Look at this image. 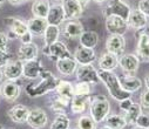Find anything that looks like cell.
<instances>
[{
    "label": "cell",
    "instance_id": "cell-40",
    "mask_svg": "<svg viewBox=\"0 0 149 129\" xmlns=\"http://www.w3.org/2000/svg\"><path fill=\"white\" fill-rule=\"evenodd\" d=\"M11 61V54L7 51H0V68L5 67Z\"/></svg>",
    "mask_w": 149,
    "mask_h": 129
},
{
    "label": "cell",
    "instance_id": "cell-6",
    "mask_svg": "<svg viewBox=\"0 0 149 129\" xmlns=\"http://www.w3.org/2000/svg\"><path fill=\"white\" fill-rule=\"evenodd\" d=\"M104 26L110 35H123L129 28L127 21L116 15L106 17Z\"/></svg>",
    "mask_w": 149,
    "mask_h": 129
},
{
    "label": "cell",
    "instance_id": "cell-20",
    "mask_svg": "<svg viewBox=\"0 0 149 129\" xmlns=\"http://www.w3.org/2000/svg\"><path fill=\"white\" fill-rule=\"evenodd\" d=\"M84 26L79 20H68L62 29L65 38L67 39H77L84 33Z\"/></svg>",
    "mask_w": 149,
    "mask_h": 129
},
{
    "label": "cell",
    "instance_id": "cell-55",
    "mask_svg": "<svg viewBox=\"0 0 149 129\" xmlns=\"http://www.w3.org/2000/svg\"><path fill=\"white\" fill-rule=\"evenodd\" d=\"M26 1H29V0H26Z\"/></svg>",
    "mask_w": 149,
    "mask_h": 129
},
{
    "label": "cell",
    "instance_id": "cell-50",
    "mask_svg": "<svg viewBox=\"0 0 149 129\" xmlns=\"http://www.w3.org/2000/svg\"><path fill=\"white\" fill-rule=\"evenodd\" d=\"M130 129H146V128H141V127H137V126H133Z\"/></svg>",
    "mask_w": 149,
    "mask_h": 129
},
{
    "label": "cell",
    "instance_id": "cell-34",
    "mask_svg": "<svg viewBox=\"0 0 149 129\" xmlns=\"http://www.w3.org/2000/svg\"><path fill=\"white\" fill-rule=\"evenodd\" d=\"M142 113V107L140 103H136V102H133L132 106L125 112V119H126V122L127 124L129 126H134L137 117L140 116V114Z\"/></svg>",
    "mask_w": 149,
    "mask_h": 129
},
{
    "label": "cell",
    "instance_id": "cell-16",
    "mask_svg": "<svg viewBox=\"0 0 149 129\" xmlns=\"http://www.w3.org/2000/svg\"><path fill=\"white\" fill-rule=\"evenodd\" d=\"M22 61L21 60H11L5 67H4V76L6 80H18L22 76Z\"/></svg>",
    "mask_w": 149,
    "mask_h": 129
},
{
    "label": "cell",
    "instance_id": "cell-23",
    "mask_svg": "<svg viewBox=\"0 0 149 129\" xmlns=\"http://www.w3.org/2000/svg\"><path fill=\"white\" fill-rule=\"evenodd\" d=\"M29 109L24 105H15L8 110V117L15 123H26Z\"/></svg>",
    "mask_w": 149,
    "mask_h": 129
},
{
    "label": "cell",
    "instance_id": "cell-51",
    "mask_svg": "<svg viewBox=\"0 0 149 129\" xmlns=\"http://www.w3.org/2000/svg\"><path fill=\"white\" fill-rule=\"evenodd\" d=\"M0 129H15V128H13V127H10V128H4L3 126H0Z\"/></svg>",
    "mask_w": 149,
    "mask_h": 129
},
{
    "label": "cell",
    "instance_id": "cell-45",
    "mask_svg": "<svg viewBox=\"0 0 149 129\" xmlns=\"http://www.w3.org/2000/svg\"><path fill=\"white\" fill-rule=\"evenodd\" d=\"M8 1H10V4L17 6V5H21V4H24L26 0H8Z\"/></svg>",
    "mask_w": 149,
    "mask_h": 129
},
{
    "label": "cell",
    "instance_id": "cell-29",
    "mask_svg": "<svg viewBox=\"0 0 149 129\" xmlns=\"http://www.w3.org/2000/svg\"><path fill=\"white\" fill-rule=\"evenodd\" d=\"M55 92L58 95H60L61 98L68 100L69 102L72 101V99L74 98V86L66 80H59V83L55 88Z\"/></svg>",
    "mask_w": 149,
    "mask_h": 129
},
{
    "label": "cell",
    "instance_id": "cell-26",
    "mask_svg": "<svg viewBox=\"0 0 149 129\" xmlns=\"http://www.w3.org/2000/svg\"><path fill=\"white\" fill-rule=\"evenodd\" d=\"M99 67L102 70H110L113 72L119 67V56L110 54V53H104L100 56L99 59Z\"/></svg>",
    "mask_w": 149,
    "mask_h": 129
},
{
    "label": "cell",
    "instance_id": "cell-13",
    "mask_svg": "<svg viewBox=\"0 0 149 129\" xmlns=\"http://www.w3.org/2000/svg\"><path fill=\"white\" fill-rule=\"evenodd\" d=\"M106 50L108 53L121 56L126 50V39L123 35H110L106 41Z\"/></svg>",
    "mask_w": 149,
    "mask_h": 129
},
{
    "label": "cell",
    "instance_id": "cell-53",
    "mask_svg": "<svg viewBox=\"0 0 149 129\" xmlns=\"http://www.w3.org/2000/svg\"><path fill=\"white\" fill-rule=\"evenodd\" d=\"M101 129H110V128H108V127H106V126H103Z\"/></svg>",
    "mask_w": 149,
    "mask_h": 129
},
{
    "label": "cell",
    "instance_id": "cell-44",
    "mask_svg": "<svg viewBox=\"0 0 149 129\" xmlns=\"http://www.w3.org/2000/svg\"><path fill=\"white\" fill-rule=\"evenodd\" d=\"M20 39V41L22 42V44H29V42H32V40H33V34L28 31L27 33H25L22 36H20L19 38Z\"/></svg>",
    "mask_w": 149,
    "mask_h": 129
},
{
    "label": "cell",
    "instance_id": "cell-21",
    "mask_svg": "<svg viewBox=\"0 0 149 129\" xmlns=\"http://www.w3.org/2000/svg\"><path fill=\"white\" fill-rule=\"evenodd\" d=\"M39 55V48L34 42H29V44H22L18 51V59L21 61H27V60H33L36 59Z\"/></svg>",
    "mask_w": 149,
    "mask_h": 129
},
{
    "label": "cell",
    "instance_id": "cell-18",
    "mask_svg": "<svg viewBox=\"0 0 149 129\" xmlns=\"http://www.w3.org/2000/svg\"><path fill=\"white\" fill-rule=\"evenodd\" d=\"M120 84H121V88L127 92V93H135L139 89H141L142 87V82L139 77H136L135 75H123L121 77H119Z\"/></svg>",
    "mask_w": 149,
    "mask_h": 129
},
{
    "label": "cell",
    "instance_id": "cell-14",
    "mask_svg": "<svg viewBox=\"0 0 149 129\" xmlns=\"http://www.w3.org/2000/svg\"><path fill=\"white\" fill-rule=\"evenodd\" d=\"M62 7L66 20H78L84 12V7L78 3V0H62Z\"/></svg>",
    "mask_w": 149,
    "mask_h": 129
},
{
    "label": "cell",
    "instance_id": "cell-46",
    "mask_svg": "<svg viewBox=\"0 0 149 129\" xmlns=\"http://www.w3.org/2000/svg\"><path fill=\"white\" fill-rule=\"evenodd\" d=\"M89 1H91V0H78V3H79L84 8L89 4Z\"/></svg>",
    "mask_w": 149,
    "mask_h": 129
},
{
    "label": "cell",
    "instance_id": "cell-41",
    "mask_svg": "<svg viewBox=\"0 0 149 129\" xmlns=\"http://www.w3.org/2000/svg\"><path fill=\"white\" fill-rule=\"evenodd\" d=\"M140 105L142 108L149 109V89L144 91L142 93V95L140 96Z\"/></svg>",
    "mask_w": 149,
    "mask_h": 129
},
{
    "label": "cell",
    "instance_id": "cell-24",
    "mask_svg": "<svg viewBox=\"0 0 149 129\" xmlns=\"http://www.w3.org/2000/svg\"><path fill=\"white\" fill-rule=\"evenodd\" d=\"M91 95H74V98L70 101L72 113L73 114H81V113H84L89 107Z\"/></svg>",
    "mask_w": 149,
    "mask_h": 129
},
{
    "label": "cell",
    "instance_id": "cell-56",
    "mask_svg": "<svg viewBox=\"0 0 149 129\" xmlns=\"http://www.w3.org/2000/svg\"><path fill=\"white\" fill-rule=\"evenodd\" d=\"M148 24H149V22H148Z\"/></svg>",
    "mask_w": 149,
    "mask_h": 129
},
{
    "label": "cell",
    "instance_id": "cell-33",
    "mask_svg": "<svg viewBox=\"0 0 149 129\" xmlns=\"http://www.w3.org/2000/svg\"><path fill=\"white\" fill-rule=\"evenodd\" d=\"M42 36H44L45 46H51L52 44H54V42L59 41V36H60V28H59V26L48 25Z\"/></svg>",
    "mask_w": 149,
    "mask_h": 129
},
{
    "label": "cell",
    "instance_id": "cell-25",
    "mask_svg": "<svg viewBox=\"0 0 149 129\" xmlns=\"http://www.w3.org/2000/svg\"><path fill=\"white\" fill-rule=\"evenodd\" d=\"M4 21L10 27V31L17 35V38H20L25 33L28 32L27 22L22 21L21 19H18V18H6Z\"/></svg>",
    "mask_w": 149,
    "mask_h": 129
},
{
    "label": "cell",
    "instance_id": "cell-27",
    "mask_svg": "<svg viewBox=\"0 0 149 129\" xmlns=\"http://www.w3.org/2000/svg\"><path fill=\"white\" fill-rule=\"evenodd\" d=\"M47 26H48V22L44 18H32L27 22L28 31L33 35H39V36H42L44 35Z\"/></svg>",
    "mask_w": 149,
    "mask_h": 129
},
{
    "label": "cell",
    "instance_id": "cell-2",
    "mask_svg": "<svg viewBox=\"0 0 149 129\" xmlns=\"http://www.w3.org/2000/svg\"><path fill=\"white\" fill-rule=\"evenodd\" d=\"M97 75H99L100 81L104 84V87L107 88V91L110 94V96L113 98V99H115L116 101L120 102L122 100H126V99L132 98V94L130 93H127V92H125L121 88L119 77L113 72L100 69V70H97Z\"/></svg>",
    "mask_w": 149,
    "mask_h": 129
},
{
    "label": "cell",
    "instance_id": "cell-28",
    "mask_svg": "<svg viewBox=\"0 0 149 129\" xmlns=\"http://www.w3.org/2000/svg\"><path fill=\"white\" fill-rule=\"evenodd\" d=\"M51 8L49 0H34L32 5V14L34 18H47L48 11Z\"/></svg>",
    "mask_w": 149,
    "mask_h": 129
},
{
    "label": "cell",
    "instance_id": "cell-43",
    "mask_svg": "<svg viewBox=\"0 0 149 129\" xmlns=\"http://www.w3.org/2000/svg\"><path fill=\"white\" fill-rule=\"evenodd\" d=\"M132 103H133V100L129 98V99H126V100H122V101H120V103H119V106H120V108L123 110V112H126L130 106H132Z\"/></svg>",
    "mask_w": 149,
    "mask_h": 129
},
{
    "label": "cell",
    "instance_id": "cell-9",
    "mask_svg": "<svg viewBox=\"0 0 149 129\" xmlns=\"http://www.w3.org/2000/svg\"><path fill=\"white\" fill-rule=\"evenodd\" d=\"M47 122H48V115L41 108H34L29 110V114L26 121V123L33 129H42L44 127H46Z\"/></svg>",
    "mask_w": 149,
    "mask_h": 129
},
{
    "label": "cell",
    "instance_id": "cell-30",
    "mask_svg": "<svg viewBox=\"0 0 149 129\" xmlns=\"http://www.w3.org/2000/svg\"><path fill=\"white\" fill-rule=\"evenodd\" d=\"M80 45L87 48L94 50L99 44V35L94 31H84V33L79 38Z\"/></svg>",
    "mask_w": 149,
    "mask_h": 129
},
{
    "label": "cell",
    "instance_id": "cell-36",
    "mask_svg": "<svg viewBox=\"0 0 149 129\" xmlns=\"http://www.w3.org/2000/svg\"><path fill=\"white\" fill-rule=\"evenodd\" d=\"M78 129H96V123L91 116L82 115L78 120Z\"/></svg>",
    "mask_w": 149,
    "mask_h": 129
},
{
    "label": "cell",
    "instance_id": "cell-52",
    "mask_svg": "<svg viewBox=\"0 0 149 129\" xmlns=\"http://www.w3.org/2000/svg\"><path fill=\"white\" fill-rule=\"evenodd\" d=\"M5 1H6V0H0V5H3Z\"/></svg>",
    "mask_w": 149,
    "mask_h": 129
},
{
    "label": "cell",
    "instance_id": "cell-22",
    "mask_svg": "<svg viewBox=\"0 0 149 129\" xmlns=\"http://www.w3.org/2000/svg\"><path fill=\"white\" fill-rule=\"evenodd\" d=\"M56 65V69L59 70L60 74L65 75V76H69L72 74L75 73L77 68H78V62L74 60V58H65V59H60L55 62Z\"/></svg>",
    "mask_w": 149,
    "mask_h": 129
},
{
    "label": "cell",
    "instance_id": "cell-1",
    "mask_svg": "<svg viewBox=\"0 0 149 129\" xmlns=\"http://www.w3.org/2000/svg\"><path fill=\"white\" fill-rule=\"evenodd\" d=\"M40 82L39 83H28L25 91L27 96L29 98H38V96H42L47 93L54 92L56 86L59 83V79L54 76V74L49 70L44 69L40 73Z\"/></svg>",
    "mask_w": 149,
    "mask_h": 129
},
{
    "label": "cell",
    "instance_id": "cell-37",
    "mask_svg": "<svg viewBox=\"0 0 149 129\" xmlns=\"http://www.w3.org/2000/svg\"><path fill=\"white\" fill-rule=\"evenodd\" d=\"M92 86L88 82H78L74 86V95H91Z\"/></svg>",
    "mask_w": 149,
    "mask_h": 129
},
{
    "label": "cell",
    "instance_id": "cell-32",
    "mask_svg": "<svg viewBox=\"0 0 149 129\" xmlns=\"http://www.w3.org/2000/svg\"><path fill=\"white\" fill-rule=\"evenodd\" d=\"M69 103L70 102L68 100L61 98L56 93H54V95L51 98V109L55 114H65V110H66V108L68 107Z\"/></svg>",
    "mask_w": 149,
    "mask_h": 129
},
{
    "label": "cell",
    "instance_id": "cell-7",
    "mask_svg": "<svg viewBox=\"0 0 149 129\" xmlns=\"http://www.w3.org/2000/svg\"><path fill=\"white\" fill-rule=\"evenodd\" d=\"M75 76L79 82H88V83H93V84H96L100 82L97 70L92 63L78 66V68L75 70Z\"/></svg>",
    "mask_w": 149,
    "mask_h": 129
},
{
    "label": "cell",
    "instance_id": "cell-4",
    "mask_svg": "<svg viewBox=\"0 0 149 129\" xmlns=\"http://www.w3.org/2000/svg\"><path fill=\"white\" fill-rule=\"evenodd\" d=\"M130 11H132L130 6L128 4H126L123 0H110L103 12V14H104V17L116 15L127 21L128 17L130 14Z\"/></svg>",
    "mask_w": 149,
    "mask_h": 129
},
{
    "label": "cell",
    "instance_id": "cell-42",
    "mask_svg": "<svg viewBox=\"0 0 149 129\" xmlns=\"http://www.w3.org/2000/svg\"><path fill=\"white\" fill-rule=\"evenodd\" d=\"M8 36L6 33L0 32V51H7V44H8Z\"/></svg>",
    "mask_w": 149,
    "mask_h": 129
},
{
    "label": "cell",
    "instance_id": "cell-17",
    "mask_svg": "<svg viewBox=\"0 0 149 129\" xmlns=\"http://www.w3.org/2000/svg\"><path fill=\"white\" fill-rule=\"evenodd\" d=\"M148 17H146L141 11H139L137 8L132 10L130 14L127 19V24L128 27L134 28V29H143L146 28V26L148 25Z\"/></svg>",
    "mask_w": 149,
    "mask_h": 129
},
{
    "label": "cell",
    "instance_id": "cell-35",
    "mask_svg": "<svg viewBox=\"0 0 149 129\" xmlns=\"http://www.w3.org/2000/svg\"><path fill=\"white\" fill-rule=\"evenodd\" d=\"M70 121L66 114H56L49 129H69Z\"/></svg>",
    "mask_w": 149,
    "mask_h": 129
},
{
    "label": "cell",
    "instance_id": "cell-3",
    "mask_svg": "<svg viewBox=\"0 0 149 129\" xmlns=\"http://www.w3.org/2000/svg\"><path fill=\"white\" fill-rule=\"evenodd\" d=\"M89 112H91V117L94 120L96 124L103 122L110 112V103L108 99L101 94L91 95Z\"/></svg>",
    "mask_w": 149,
    "mask_h": 129
},
{
    "label": "cell",
    "instance_id": "cell-10",
    "mask_svg": "<svg viewBox=\"0 0 149 129\" xmlns=\"http://www.w3.org/2000/svg\"><path fill=\"white\" fill-rule=\"evenodd\" d=\"M141 33L139 35L137 46H136V55L140 61L149 62V28L140 29Z\"/></svg>",
    "mask_w": 149,
    "mask_h": 129
},
{
    "label": "cell",
    "instance_id": "cell-19",
    "mask_svg": "<svg viewBox=\"0 0 149 129\" xmlns=\"http://www.w3.org/2000/svg\"><path fill=\"white\" fill-rule=\"evenodd\" d=\"M73 58L78 62V65H89V63H93L95 61L96 55H95L94 50L80 46L75 51V53H74Z\"/></svg>",
    "mask_w": 149,
    "mask_h": 129
},
{
    "label": "cell",
    "instance_id": "cell-5",
    "mask_svg": "<svg viewBox=\"0 0 149 129\" xmlns=\"http://www.w3.org/2000/svg\"><path fill=\"white\" fill-rule=\"evenodd\" d=\"M42 52H44V54L46 56H48L54 62H56L60 59L72 58L73 56L70 54V52L68 51L67 46L61 41H56V42H54V44H52L51 46H45Z\"/></svg>",
    "mask_w": 149,
    "mask_h": 129
},
{
    "label": "cell",
    "instance_id": "cell-15",
    "mask_svg": "<svg viewBox=\"0 0 149 129\" xmlns=\"http://www.w3.org/2000/svg\"><path fill=\"white\" fill-rule=\"evenodd\" d=\"M46 20H47L48 25L60 26L61 24H63L65 20H66V15H65V11H63L62 4H53V5H51V8L48 11Z\"/></svg>",
    "mask_w": 149,
    "mask_h": 129
},
{
    "label": "cell",
    "instance_id": "cell-54",
    "mask_svg": "<svg viewBox=\"0 0 149 129\" xmlns=\"http://www.w3.org/2000/svg\"><path fill=\"white\" fill-rule=\"evenodd\" d=\"M69 129H78V128H69Z\"/></svg>",
    "mask_w": 149,
    "mask_h": 129
},
{
    "label": "cell",
    "instance_id": "cell-31",
    "mask_svg": "<svg viewBox=\"0 0 149 129\" xmlns=\"http://www.w3.org/2000/svg\"><path fill=\"white\" fill-rule=\"evenodd\" d=\"M104 126L110 129H123L128 124L125 116L119 114H109L104 120Z\"/></svg>",
    "mask_w": 149,
    "mask_h": 129
},
{
    "label": "cell",
    "instance_id": "cell-8",
    "mask_svg": "<svg viewBox=\"0 0 149 129\" xmlns=\"http://www.w3.org/2000/svg\"><path fill=\"white\" fill-rule=\"evenodd\" d=\"M22 76L28 80H35L40 76V73L45 69L42 61L36 58L33 60L22 61Z\"/></svg>",
    "mask_w": 149,
    "mask_h": 129
},
{
    "label": "cell",
    "instance_id": "cell-48",
    "mask_svg": "<svg viewBox=\"0 0 149 129\" xmlns=\"http://www.w3.org/2000/svg\"><path fill=\"white\" fill-rule=\"evenodd\" d=\"M93 1H95V3H97V4H102V3H104V1H108V0H93Z\"/></svg>",
    "mask_w": 149,
    "mask_h": 129
},
{
    "label": "cell",
    "instance_id": "cell-47",
    "mask_svg": "<svg viewBox=\"0 0 149 129\" xmlns=\"http://www.w3.org/2000/svg\"><path fill=\"white\" fill-rule=\"evenodd\" d=\"M144 83H146V87H147V89H149V74L146 76V79H144Z\"/></svg>",
    "mask_w": 149,
    "mask_h": 129
},
{
    "label": "cell",
    "instance_id": "cell-11",
    "mask_svg": "<svg viewBox=\"0 0 149 129\" xmlns=\"http://www.w3.org/2000/svg\"><path fill=\"white\" fill-rule=\"evenodd\" d=\"M140 62L136 54H122L119 58V66L126 75H134L140 67Z\"/></svg>",
    "mask_w": 149,
    "mask_h": 129
},
{
    "label": "cell",
    "instance_id": "cell-38",
    "mask_svg": "<svg viewBox=\"0 0 149 129\" xmlns=\"http://www.w3.org/2000/svg\"><path fill=\"white\" fill-rule=\"evenodd\" d=\"M134 126H137V127H141V128L149 129V114L141 113L140 116L137 117V120H136V122H135Z\"/></svg>",
    "mask_w": 149,
    "mask_h": 129
},
{
    "label": "cell",
    "instance_id": "cell-12",
    "mask_svg": "<svg viewBox=\"0 0 149 129\" xmlns=\"http://www.w3.org/2000/svg\"><path fill=\"white\" fill-rule=\"evenodd\" d=\"M0 94L8 102H14L21 94V87L13 80H6L0 87Z\"/></svg>",
    "mask_w": 149,
    "mask_h": 129
},
{
    "label": "cell",
    "instance_id": "cell-39",
    "mask_svg": "<svg viewBox=\"0 0 149 129\" xmlns=\"http://www.w3.org/2000/svg\"><path fill=\"white\" fill-rule=\"evenodd\" d=\"M137 10L149 18V0H140L137 5Z\"/></svg>",
    "mask_w": 149,
    "mask_h": 129
},
{
    "label": "cell",
    "instance_id": "cell-49",
    "mask_svg": "<svg viewBox=\"0 0 149 129\" xmlns=\"http://www.w3.org/2000/svg\"><path fill=\"white\" fill-rule=\"evenodd\" d=\"M3 77H4V73H3V70L0 69V82L3 81Z\"/></svg>",
    "mask_w": 149,
    "mask_h": 129
}]
</instances>
